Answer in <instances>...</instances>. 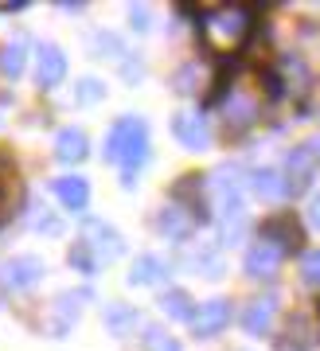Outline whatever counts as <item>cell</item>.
<instances>
[{
  "label": "cell",
  "instance_id": "1",
  "mask_svg": "<svg viewBox=\"0 0 320 351\" xmlns=\"http://www.w3.org/2000/svg\"><path fill=\"white\" fill-rule=\"evenodd\" d=\"M254 32V12L250 8H215L199 20V36L215 55H231L247 43V36Z\"/></svg>",
  "mask_w": 320,
  "mask_h": 351
},
{
  "label": "cell",
  "instance_id": "2",
  "mask_svg": "<svg viewBox=\"0 0 320 351\" xmlns=\"http://www.w3.org/2000/svg\"><path fill=\"white\" fill-rule=\"evenodd\" d=\"M145 156H148V129H145V121H137V117H117L113 129H110V137H106V160L122 164L125 172H133Z\"/></svg>",
  "mask_w": 320,
  "mask_h": 351
},
{
  "label": "cell",
  "instance_id": "3",
  "mask_svg": "<svg viewBox=\"0 0 320 351\" xmlns=\"http://www.w3.org/2000/svg\"><path fill=\"white\" fill-rule=\"evenodd\" d=\"M43 274H47L43 258H36V254H16L8 262H0V289L4 293H24V289L39 285Z\"/></svg>",
  "mask_w": 320,
  "mask_h": 351
},
{
  "label": "cell",
  "instance_id": "4",
  "mask_svg": "<svg viewBox=\"0 0 320 351\" xmlns=\"http://www.w3.org/2000/svg\"><path fill=\"white\" fill-rule=\"evenodd\" d=\"M266 246H273V250L282 254H293L301 250V242H305V230H301V223H297L293 215H270L266 223H262V239Z\"/></svg>",
  "mask_w": 320,
  "mask_h": 351
},
{
  "label": "cell",
  "instance_id": "5",
  "mask_svg": "<svg viewBox=\"0 0 320 351\" xmlns=\"http://www.w3.org/2000/svg\"><path fill=\"white\" fill-rule=\"evenodd\" d=\"M317 156H312V149L308 145H297L293 152H289V160H285V180H282V195H301V191L312 184V176H317Z\"/></svg>",
  "mask_w": 320,
  "mask_h": 351
},
{
  "label": "cell",
  "instance_id": "6",
  "mask_svg": "<svg viewBox=\"0 0 320 351\" xmlns=\"http://www.w3.org/2000/svg\"><path fill=\"white\" fill-rule=\"evenodd\" d=\"M62 78H67V55H62V47L39 43V51H36V82L43 90H55Z\"/></svg>",
  "mask_w": 320,
  "mask_h": 351
},
{
  "label": "cell",
  "instance_id": "7",
  "mask_svg": "<svg viewBox=\"0 0 320 351\" xmlns=\"http://www.w3.org/2000/svg\"><path fill=\"white\" fill-rule=\"evenodd\" d=\"M172 137L184 145L187 152H203L211 145V129L199 113H176L172 117Z\"/></svg>",
  "mask_w": 320,
  "mask_h": 351
},
{
  "label": "cell",
  "instance_id": "8",
  "mask_svg": "<svg viewBox=\"0 0 320 351\" xmlns=\"http://www.w3.org/2000/svg\"><path fill=\"white\" fill-rule=\"evenodd\" d=\"M82 301H90V289L62 293L59 301H55V308H51V316H47L51 336H67V332H71V324L78 320V313H82Z\"/></svg>",
  "mask_w": 320,
  "mask_h": 351
},
{
  "label": "cell",
  "instance_id": "9",
  "mask_svg": "<svg viewBox=\"0 0 320 351\" xmlns=\"http://www.w3.org/2000/svg\"><path fill=\"white\" fill-rule=\"evenodd\" d=\"M227 324H231V301H207V304H199L196 316H192V332L199 339L219 336Z\"/></svg>",
  "mask_w": 320,
  "mask_h": 351
},
{
  "label": "cell",
  "instance_id": "10",
  "mask_svg": "<svg viewBox=\"0 0 320 351\" xmlns=\"http://www.w3.org/2000/svg\"><path fill=\"white\" fill-rule=\"evenodd\" d=\"M82 242L94 250V258H98V262H102V258H106V262H113V258L125 250V246H122V234H117L113 226H106L102 219H90V223H87V234H82Z\"/></svg>",
  "mask_w": 320,
  "mask_h": 351
},
{
  "label": "cell",
  "instance_id": "11",
  "mask_svg": "<svg viewBox=\"0 0 320 351\" xmlns=\"http://www.w3.org/2000/svg\"><path fill=\"white\" fill-rule=\"evenodd\" d=\"M172 195H176V207L187 199L184 211L192 215L196 223H207V219H211V207H207V195H203V184H199V176H184V180L176 184Z\"/></svg>",
  "mask_w": 320,
  "mask_h": 351
},
{
  "label": "cell",
  "instance_id": "12",
  "mask_svg": "<svg viewBox=\"0 0 320 351\" xmlns=\"http://www.w3.org/2000/svg\"><path fill=\"white\" fill-rule=\"evenodd\" d=\"M222 121H227V133H242V129H250L254 121H258V101L254 98H247L242 90H234L231 94V101L222 106Z\"/></svg>",
  "mask_w": 320,
  "mask_h": 351
},
{
  "label": "cell",
  "instance_id": "13",
  "mask_svg": "<svg viewBox=\"0 0 320 351\" xmlns=\"http://www.w3.org/2000/svg\"><path fill=\"white\" fill-rule=\"evenodd\" d=\"M157 230L164 234V239L184 242V239H192V230H196V219H192L184 207L168 203V207H160V215H157Z\"/></svg>",
  "mask_w": 320,
  "mask_h": 351
},
{
  "label": "cell",
  "instance_id": "14",
  "mask_svg": "<svg viewBox=\"0 0 320 351\" xmlns=\"http://www.w3.org/2000/svg\"><path fill=\"white\" fill-rule=\"evenodd\" d=\"M51 191L59 195V203L67 207V211H87V203H90V184L82 180V176H59V180L51 184Z\"/></svg>",
  "mask_w": 320,
  "mask_h": 351
},
{
  "label": "cell",
  "instance_id": "15",
  "mask_svg": "<svg viewBox=\"0 0 320 351\" xmlns=\"http://www.w3.org/2000/svg\"><path fill=\"white\" fill-rule=\"evenodd\" d=\"M87 152H90V141L82 129H62L59 137H55V156H59L62 164H78V160H87Z\"/></svg>",
  "mask_w": 320,
  "mask_h": 351
},
{
  "label": "cell",
  "instance_id": "16",
  "mask_svg": "<svg viewBox=\"0 0 320 351\" xmlns=\"http://www.w3.org/2000/svg\"><path fill=\"white\" fill-rule=\"evenodd\" d=\"M277 265H282V254L266 246V242H254L247 254V274L250 277H273L277 274Z\"/></svg>",
  "mask_w": 320,
  "mask_h": 351
},
{
  "label": "cell",
  "instance_id": "17",
  "mask_svg": "<svg viewBox=\"0 0 320 351\" xmlns=\"http://www.w3.org/2000/svg\"><path fill=\"white\" fill-rule=\"evenodd\" d=\"M273 313H277V304H273V297H262V301H254L247 308V316H242V328H247L250 336H266L273 324Z\"/></svg>",
  "mask_w": 320,
  "mask_h": 351
},
{
  "label": "cell",
  "instance_id": "18",
  "mask_svg": "<svg viewBox=\"0 0 320 351\" xmlns=\"http://www.w3.org/2000/svg\"><path fill=\"white\" fill-rule=\"evenodd\" d=\"M164 274H168V265L157 254H141L129 269V285H157V281H164Z\"/></svg>",
  "mask_w": 320,
  "mask_h": 351
},
{
  "label": "cell",
  "instance_id": "19",
  "mask_svg": "<svg viewBox=\"0 0 320 351\" xmlns=\"http://www.w3.org/2000/svg\"><path fill=\"white\" fill-rule=\"evenodd\" d=\"M137 324H141V313H137V308H129V304H122V301L106 304V328H110L113 336H125V332L137 328Z\"/></svg>",
  "mask_w": 320,
  "mask_h": 351
},
{
  "label": "cell",
  "instance_id": "20",
  "mask_svg": "<svg viewBox=\"0 0 320 351\" xmlns=\"http://www.w3.org/2000/svg\"><path fill=\"white\" fill-rule=\"evenodd\" d=\"M160 308H164V316H172V320H192L196 316V301H192V293H184V289H168L160 297Z\"/></svg>",
  "mask_w": 320,
  "mask_h": 351
},
{
  "label": "cell",
  "instance_id": "21",
  "mask_svg": "<svg viewBox=\"0 0 320 351\" xmlns=\"http://www.w3.org/2000/svg\"><path fill=\"white\" fill-rule=\"evenodd\" d=\"M67 262H71V269H78L82 277H94V274H98V258H94V250H90V246H87L82 239H78V242L71 246Z\"/></svg>",
  "mask_w": 320,
  "mask_h": 351
},
{
  "label": "cell",
  "instance_id": "22",
  "mask_svg": "<svg viewBox=\"0 0 320 351\" xmlns=\"http://www.w3.org/2000/svg\"><path fill=\"white\" fill-rule=\"evenodd\" d=\"M282 176L273 172V168H254L250 172V188L258 191L262 199H273V195H282V184H277Z\"/></svg>",
  "mask_w": 320,
  "mask_h": 351
},
{
  "label": "cell",
  "instance_id": "23",
  "mask_svg": "<svg viewBox=\"0 0 320 351\" xmlns=\"http://www.w3.org/2000/svg\"><path fill=\"white\" fill-rule=\"evenodd\" d=\"M285 336H289V339H282V343H277V351H308V348H312V336H308L305 320H289Z\"/></svg>",
  "mask_w": 320,
  "mask_h": 351
},
{
  "label": "cell",
  "instance_id": "24",
  "mask_svg": "<svg viewBox=\"0 0 320 351\" xmlns=\"http://www.w3.org/2000/svg\"><path fill=\"white\" fill-rule=\"evenodd\" d=\"M172 86L180 90V94H199V90H203V71H199V63L180 66V71L172 75Z\"/></svg>",
  "mask_w": 320,
  "mask_h": 351
},
{
  "label": "cell",
  "instance_id": "25",
  "mask_svg": "<svg viewBox=\"0 0 320 351\" xmlns=\"http://www.w3.org/2000/svg\"><path fill=\"white\" fill-rule=\"evenodd\" d=\"M24 43H20V39H16V43H8V47L0 51V71H4V75L8 78H20L24 75Z\"/></svg>",
  "mask_w": 320,
  "mask_h": 351
},
{
  "label": "cell",
  "instance_id": "26",
  "mask_svg": "<svg viewBox=\"0 0 320 351\" xmlns=\"http://www.w3.org/2000/svg\"><path fill=\"white\" fill-rule=\"evenodd\" d=\"M141 343H145V351H180V343H176L164 328H157V324H148L145 328V336H141Z\"/></svg>",
  "mask_w": 320,
  "mask_h": 351
},
{
  "label": "cell",
  "instance_id": "27",
  "mask_svg": "<svg viewBox=\"0 0 320 351\" xmlns=\"http://www.w3.org/2000/svg\"><path fill=\"white\" fill-rule=\"evenodd\" d=\"M192 265L196 269H207V277H219L222 274V262L215 250H203V254H192Z\"/></svg>",
  "mask_w": 320,
  "mask_h": 351
},
{
  "label": "cell",
  "instance_id": "28",
  "mask_svg": "<svg viewBox=\"0 0 320 351\" xmlns=\"http://www.w3.org/2000/svg\"><path fill=\"white\" fill-rule=\"evenodd\" d=\"M102 94H106V86H102L98 78H82L78 82V101H98Z\"/></svg>",
  "mask_w": 320,
  "mask_h": 351
},
{
  "label": "cell",
  "instance_id": "29",
  "mask_svg": "<svg viewBox=\"0 0 320 351\" xmlns=\"http://www.w3.org/2000/svg\"><path fill=\"white\" fill-rule=\"evenodd\" d=\"M305 277L308 281H320V250L305 254Z\"/></svg>",
  "mask_w": 320,
  "mask_h": 351
},
{
  "label": "cell",
  "instance_id": "30",
  "mask_svg": "<svg viewBox=\"0 0 320 351\" xmlns=\"http://www.w3.org/2000/svg\"><path fill=\"white\" fill-rule=\"evenodd\" d=\"M94 47H98V51H102V59H106V51H122V43H117L113 36H106V32H102V36L94 39Z\"/></svg>",
  "mask_w": 320,
  "mask_h": 351
},
{
  "label": "cell",
  "instance_id": "31",
  "mask_svg": "<svg viewBox=\"0 0 320 351\" xmlns=\"http://www.w3.org/2000/svg\"><path fill=\"white\" fill-rule=\"evenodd\" d=\"M129 20H133L137 32H145V27H148V12H145V8H129Z\"/></svg>",
  "mask_w": 320,
  "mask_h": 351
},
{
  "label": "cell",
  "instance_id": "32",
  "mask_svg": "<svg viewBox=\"0 0 320 351\" xmlns=\"http://www.w3.org/2000/svg\"><path fill=\"white\" fill-rule=\"evenodd\" d=\"M308 223L320 230V195H312V203H308Z\"/></svg>",
  "mask_w": 320,
  "mask_h": 351
},
{
  "label": "cell",
  "instance_id": "33",
  "mask_svg": "<svg viewBox=\"0 0 320 351\" xmlns=\"http://www.w3.org/2000/svg\"><path fill=\"white\" fill-rule=\"evenodd\" d=\"M4 207H8V184L0 180V219H4Z\"/></svg>",
  "mask_w": 320,
  "mask_h": 351
}]
</instances>
